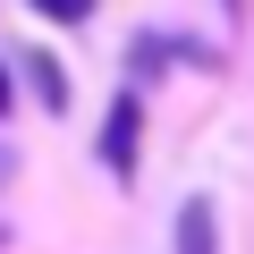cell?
Returning <instances> with one entry per match:
<instances>
[{"label": "cell", "mask_w": 254, "mask_h": 254, "mask_svg": "<svg viewBox=\"0 0 254 254\" xmlns=\"http://www.w3.org/2000/svg\"><path fill=\"white\" fill-rule=\"evenodd\" d=\"M220 9H229V17H246V0H220Z\"/></svg>", "instance_id": "6"}, {"label": "cell", "mask_w": 254, "mask_h": 254, "mask_svg": "<svg viewBox=\"0 0 254 254\" xmlns=\"http://www.w3.org/2000/svg\"><path fill=\"white\" fill-rule=\"evenodd\" d=\"M17 110V76H9V60H0V119Z\"/></svg>", "instance_id": "5"}, {"label": "cell", "mask_w": 254, "mask_h": 254, "mask_svg": "<svg viewBox=\"0 0 254 254\" xmlns=\"http://www.w3.org/2000/svg\"><path fill=\"white\" fill-rule=\"evenodd\" d=\"M17 76H26V93H34L43 110H68V68H60L51 51H17Z\"/></svg>", "instance_id": "2"}, {"label": "cell", "mask_w": 254, "mask_h": 254, "mask_svg": "<svg viewBox=\"0 0 254 254\" xmlns=\"http://www.w3.org/2000/svg\"><path fill=\"white\" fill-rule=\"evenodd\" d=\"M93 153H102V170L136 178V153H144V93H136V85H127V93H110V110H102V136H93Z\"/></svg>", "instance_id": "1"}, {"label": "cell", "mask_w": 254, "mask_h": 254, "mask_svg": "<svg viewBox=\"0 0 254 254\" xmlns=\"http://www.w3.org/2000/svg\"><path fill=\"white\" fill-rule=\"evenodd\" d=\"M178 254H220V212H212V195H187V203H178Z\"/></svg>", "instance_id": "3"}, {"label": "cell", "mask_w": 254, "mask_h": 254, "mask_svg": "<svg viewBox=\"0 0 254 254\" xmlns=\"http://www.w3.org/2000/svg\"><path fill=\"white\" fill-rule=\"evenodd\" d=\"M26 9H34V17H51V26H85L102 0H26Z\"/></svg>", "instance_id": "4"}]
</instances>
